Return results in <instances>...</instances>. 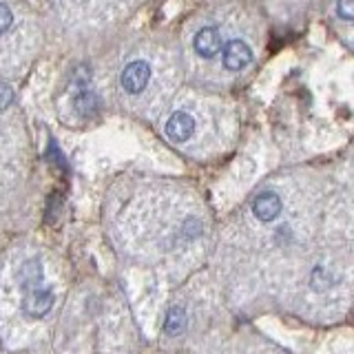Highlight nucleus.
I'll list each match as a JSON object with an SVG mask.
<instances>
[{"label": "nucleus", "mask_w": 354, "mask_h": 354, "mask_svg": "<svg viewBox=\"0 0 354 354\" xmlns=\"http://www.w3.org/2000/svg\"><path fill=\"white\" fill-rule=\"evenodd\" d=\"M11 100H14V91H11V86L0 84V111H5L11 104Z\"/></svg>", "instance_id": "13"}, {"label": "nucleus", "mask_w": 354, "mask_h": 354, "mask_svg": "<svg viewBox=\"0 0 354 354\" xmlns=\"http://www.w3.org/2000/svg\"><path fill=\"white\" fill-rule=\"evenodd\" d=\"M20 277V286L25 290H31V288H40L42 283V263L38 259H29L22 263V268L18 272Z\"/></svg>", "instance_id": "7"}, {"label": "nucleus", "mask_w": 354, "mask_h": 354, "mask_svg": "<svg viewBox=\"0 0 354 354\" xmlns=\"http://www.w3.org/2000/svg\"><path fill=\"white\" fill-rule=\"evenodd\" d=\"M335 277H332L324 266H319V268L313 270V279H310V286L315 288V290H328V288L335 286Z\"/></svg>", "instance_id": "10"}, {"label": "nucleus", "mask_w": 354, "mask_h": 354, "mask_svg": "<svg viewBox=\"0 0 354 354\" xmlns=\"http://www.w3.org/2000/svg\"><path fill=\"white\" fill-rule=\"evenodd\" d=\"M252 60V51L243 40H230L224 49V66L230 71H241L246 69Z\"/></svg>", "instance_id": "3"}, {"label": "nucleus", "mask_w": 354, "mask_h": 354, "mask_svg": "<svg viewBox=\"0 0 354 354\" xmlns=\"http://www.w3.org/2000/svg\"><path fill=\"white\" fill-rule=\"evenodd\" d=\"M11 22H14V16H11V9L7 5H0V36L11 27Z\"/></svg>", "instance_id": "12"}, {"label": "nucleus", "mask_w": 354, "mask_h": 354, "mask_svg": "<svg viewBox=\"0 0 354 354\" xmlns=\"http://www.w3.org/2000/svg\"><path fill=\"white\" fill-rule=\"evenodd\" d=\"M73 104L82 115H88L95 111V95L88 91V86L82 84V86H77V91L73 93Z\"/></svg>", "instance_id": "9"}, {"label": "nucleus", "mask_w": 354, "mask_h": 354, "mask_svg": "<svg viewBox=\"0 0 354 354\" xmlns=\"http://www.w3.org/2000/svg\"><path fill=\"white\" fill-rule=\"evenodd\" d=\"M53 308V292L49 288H31L22 297V313L31 319H42Z\"/></svg>", "instance_id": "1"}, {"label": "nucleus", "mask_w": 354, "mask_h": 354, "mask_svg": "<svg viewBox=\"0 0 354 354\" xmlns=\"http://www.w3.org/2000/svg\"><path fill=\"white\" fill-rule=\"evenodd\" d=\"M337 14L343 20L350 22L354 18V0H339V3H337Z\"/></svg>", "instance_id": "11"}, {"label": "nucleus", "mask_w": 354, "mask_h": 354, "mask_svg": "<svg viewBox=\"0 0 354 354\" xmlns=\"http://www.w3.org/2000/svg\"><path fill=\"white\" fill-rule=\"evenodd\" d=\"M195 131V120L184 113V111H177V113L171 115V120L166 122V136H169L173 142H186L193 136Z\"/></svg>", "instance_id": "5"}, {"label": "nucleus", "mask_w": 354, "mask_h": 354, "mask_svg": "<svg viewBox=\"0 0 354 354\" xmlns=\"http://www.w3.org/2000/svg\"><path fill=\"white\" fill-rule=\"evenodd\" d=\"M151 80V69L144 60H136L124 66L122 71V86L127 93H140Z\"/></svg>", "instance_id": "2"}, {"label": "nucleus", "mask_w": 354, "mask_h": 354, "mask_svg": "<svg viewBox=\"0 0 354 354\" xmlns=\"http://www.w3.org/2000/svg\"><path fill=\"white\" fill-rule=\"evenodd\" d=\"M188 326V317L182 308H171L169 313H166V321H164V330H166V335H182V332L186 330Z\"/></svg>", "instance_id": "8"}, {"label": "nucleus", "mask_w": 354, "mask_h": 354, "mask_svg": "<svg viewBox=\"0 0 354 354\" xmlns=\"http://www.w3.org/2000/svg\"><path fill=\"white\" fill-rule=\"evenodd\" d=\"M252 213H254V217H257L259 221H272V219H277V217H279V213H281V199H279V195L272 193V191L261 193L257 199H254Z\"/></svg>", "instance_id": "4"}, {"label": "nucleus", "mask_w": 354, "mask_h": 354, "mask_svg": "<svg viewBox=\"0 0 354 354\" xmlns=\"http://www.w3.org/2000/svg\"><path fill=\"white\" fill-rule=\"evenodd\" d=\"M193 44H195V51L202 55V58H215V55L219 53V49H221L219 31L215 27H204L195 36Z\"/></svg>", "instance_id": "6"}]
</instances>
